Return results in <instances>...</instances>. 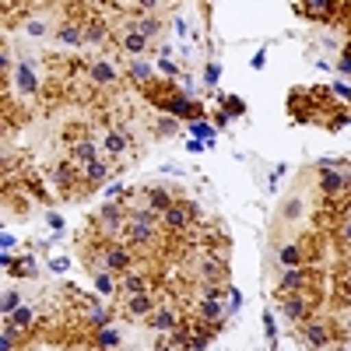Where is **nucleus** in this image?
I'll return each instance as SVG.
<instances>
[{
	"label": "nucleus",
	"mask_w": 351,
	"mask_h": 351,
	"mask_svg": "<svg viewBox=\"0 0 351 351\" xmlns=\"http://www.w3.org/2000/svg\"><path fill=\"white\" fill-rule=\"evenodd\" d=\"M309 309H313V295H309V291H285L281 313L291 319V324H306V319H309Z\"/></svg>",
	"instance_id": "7ed1b4c3"
},
{
	"label": "nucleus",
	"mask_w": 351,
	"mask_h": 351,
	"mask_svg": "<svg viewBox=\"0 0 351 351\" xmlns=\"http://www.w3.org/2000/svg\"><path fill=\"white\" fill-rule=\"evenodd\" d=\"M148 46H152V43L127 25V32L120 36V49H123V53H130V56H141V53H148Z\"/></svg>",
	"instance_id": "9d476101"
},
{
	"label": "nucleus",
	"mask_w": 351,
	"mask_h": 351,
	"mask_svg": "<svg viewBox=\"0 0 351 351\" xmlns=\"http://www.w3.org/2000/svg\"><path fill=\"white\" fill-rule=\"evenodd\" d=\"M120 299H123V313L134 316V319H148L158 309V299L152 291H137V295H120Z\"/></svg>",
	"instance_id": "423d86ee"
},
{
	"label": "nucleus",
	"mask_w": 351,
	"mask_h": 351,
	"mask_svg": "<svg viewBox=\"0 0 351 351\" xmlns=\"http://www.w3.org/2000/svg\"><path fill=\"white\" fill-rule=\"evenodd\" d=\"M183 327V319H180V313H176V306H165V302H158V309L148 316V330L152 334H176Z\"/></svg>",
	"instance_id": "20e7f679"
},
{
	"label": "nucleus",
	"mask_w": 351,
	"mask_h": 351,
	"mask_svg": "<svg viewBox=\"0 0 351 351\" xmlns=\"http://www.w3.org/2000/svg\"><path fill=\"white\" fill-rule=\"evenodd\" d=\"M127 74H130L134 81H152V67H148V64H134Z\"/></svg>",
	"instance_id": "2eb2a0df"
},
{
	"label": "nucleus",
	"mask_w": 351,
	"mask_h": 351,
	"mask_svg": "<svg viewBox=\"0 0 351 351\" xmlns=\"http://www.w3.org/2000/svg\"><path fill=\"white\" fill-rule=\"evenodd\" d=\"M102 148H106L112 158H127L130 152H137V148H134V137H130L127 127H109V130L102 134Z\"/></svg>",
	"instance_id": "39448f33"
},
{
	"label": "nucleus",
	"mask_w": 351,
	"mask_h": 351,
	"mask_svg": "<svg viewBox=\"0 0 351 351\" xmlns=\"http://www.w3.org/2000/svg\"><path fill=\"white\" fill-rule=\"evenodd\" d=\"M295 11L306 18H334L337 4H319V0H313V4H295Z\"/></svg>",
	"instance_id": "9b49d317"
},
{
	"label": "nucleus",
	"mask_w": 351,
	"mask_h": 351,
	"mask_svg": "<svg viewBox=\"0 0 351 351\" xmlns=\"http://www.w3.org/2000/svg\"><path fill=\"white\" fill-rule=\"evenodd\" d=\"M190 221H193V204H180V200H176L172 208L162 215V225L172 228V232H183Z\"/></svg>",
	"instance_id": "0eeeda50"
},
{
	"label": "nucleus",
	"mask_w": 351,
	"mask_h": 351,
	"mask_svg": "<svg viewBox=\"0 0 351 351\" xmlns=\"http://www.w3.org/2000/svg\"><path fill=\"white\" fill-rule=\"evenodd\" d=\"M14 309H21V291H8V299H4V316H11Z\"/></svg>",
	"instance_id": "dca6fc26"
},
{
	"label": "nucleus",
	"mask_w": 351,
	"mask_h": 351,
	"mask_svg": "<svg viewBox=\"0 0 351 351\" xmlns=\"http://www.w3.org/2000/svg\"><path fill=\"white\" fill-rule=\"evenodd\" d=\"M137 32L148 39V43H155L158 32H162V21H158V18H141V21H137Z\"/></svg>",
	"instance_id": "4468645a"
},
{
	"label": "nucleus",
	"mask_w": 351,
	"mask_h": 351,
	"mask_svg": "<svg viewBox=\"0 0 351 351\" xmlns=\"http://www.w3.org/2000/svg\"><path fill=\"white\" fill-rule=\"evenodd\" d=\"M116 351H137V348H130V344H123V348H116Z\"/></svg>",
	"instance_id": "aec40b11"
},
{
	"label": "nucleus",
	"mask_w": 351,
	"mask_h": 351,
	"mask_svg": "<svg viewBox=\"0 0 351 351\" xmlns=\"http://www.w3.org/2000/svg\"><path fill=\"white\" fill-rule=\"evenodd\" d=\"M306 341L316 344V348H334L330 344V324H324V319H306Z\"/></svg>",
	"instance_id": "6e6552de"
},
{
	"label": "nucleus",
	"mask_w": 351,
	"mask_h": 351,
	"mask_svg": "<svg viewBox=\"0 0 351 351\" xmlns=\"http://www.w3.org/2000/svg\"><path fill=\"white\" fill-rule=\"evenodd\" d=\"M169 134H176V120H162L158 123V137H169Z\"/></svg>",
	"instance_id": "f3484780"
},
{
	"label": "nucleus",
	"mask_w": 351,
	"mask_h": 351,
	"mask_svg": "<svg viewBox=\"0 0 351 351\" xmlns=\"http://www.w3.org/2000/svg\"><path fill=\"white\" fill-rule=\"evenodd\" d=\"M341 239L351 246V208H348V218H344V228H341Z\"/></svg>",
	"instance_id": "a211bd4d"
},
{
	"label": "nucleus",
	"mask_w": 351,
	"mask_h": 351,
	"mask_svg": "<svg viewBox=\"0 0 351 351\" xmlns=\"http://www.w3.org/2000/svg\"><path fill=\"white\" fill-rule=\"evenodd\" d=\"M88 77H92L99 88H112L116 81H120V71H116L112 64H106V60H95L92 67H88Z\"/></svg>",
	"instance_id": "1a4fd4ad"
},
{
	"label": "nucleus",
	"mask_w": 351,
	"mask_h": 351,
	"mask_svg": "<svg viewBox=\"0 0 351 351\" xmlns=\"http://www.w3.org/2000/svg\"><path fill=\"white\" fill-rule=\"evenodd\" d=\"M84 180L92 183V186H102V183L109 180V165L99 162V158H95V162H88V165H84Z\"/></svg>",
	"instance_id": "f8f14e48"
},
{
	"label": "nucleus",
	"mask_w": 351,
	"mask_h": 351,
	"mask_svg": "<svg viewBox=\"0 0 351 351\" xmlns=\"http://www.w3.org/2000/svg\"><path fill=\"white\" fill-rule=\"evenodd\" d=\"M348 281H351V263H348Z\"/></svg>",
	"instance_id": "412c9836"
},
{
	"label": "nucleus",
	"mask_w": 351,
	"mask_h": 351,
	"mask_svg": "<svg viewBox=\"0 0 351 351\" xmlns=\"http://www.w3.org/2000/svg\"><path fill=\"white\" fill-rule=\"evenodd\" d=\"M56 43H64V46H81L84 43V32L77 25H60L56 28Z\"/></svg>",
	"instance_id": "ddd939ff"
},
{
	"label": "nucleus",
	"mask_w": 351,
	"mask_h": 351,
	"mask_svg": "<svg viewBox=\"0 0 351 351\" xmlns=\"http://www.w3.org/2000/svg\"><path fill=\"white\" fill-rule=\"evenodd\" d=\"M316 190L324 193V197H344L348 190H351V169H344V165H334V162H319L316 169Z\"/></svg>",
	"instance_id": "f03ea898"
},
{
	"label": "nucleus",
	"mask_w": 351,
	"mask_h": 351,
	"mask_svg": "<svg viewBox=\"0 0 351 351\" xmlns=\"http://www.w3.org/2000/svg\"><path fill=\"white\" fill-rule=\"evenodd\" d=\"M306 215H309V186H295L281 200V208L274 215V228H295L306 221Z\"/></svg>",
	"instance_id": "f257e3e1"
},
{
	"label": "nucleus",
	"mask_w": 351,
	"mask_h": 351,
	"mask_svg": "<svg viewBox=\"0 0 351 351\" xmlns=\"http://www.w3.org/2000/svg\"><path fill=\"white\" fill-rule=\"evenodd\" d=\"M341 74H351V49L341 56Z\"/></svg>",
	"instance_id": "6ab92c4d"
}]
</instances>
